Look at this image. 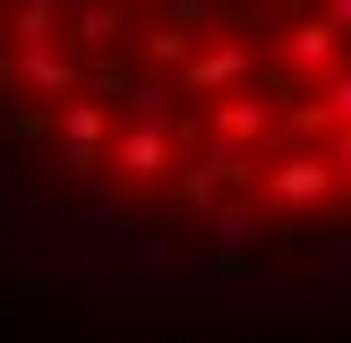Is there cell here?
I'll list each match as a JSON object with an SVG mask.
<instances>
[{"label": "cell", "instance_id": "3957f363", "mask_svg": "<svg viewBox=\"0 0 351 343\" xmlns=\"http://www.w3.org/2000/svg\"><path fill=\"white\" fill-rule=\"evenodd\" d=\"M26 86H51V95H60V86H69V60L43 51V43H26Z\"/></svg>", "mask_w": 351, "mask_h": 343}, {"label": "cell", "instance_id": "277c9868", "mask_svg": "<svg viewBox=\"0 0 351 343\" xmlns=\"http://www.w3.org/2000/svg\"><path fill=\"white\" fill-rule=\"evenodd\" d=\"M335 172H343V180H351V129H343V146H335Z\"/></svg>", "mask_w": 351, "mask_h": 343}, {"label": "cell", "instance_id": "6da1fadb", "mask_svg": "<svg viewBox=\"0 0 351 343\" xmlns=\"http://www.w3.org/2000/svg\"><path fill=\"white\" fill-rule=\"evenodd\" d=\"M326 189H335V163H326V154H283V163L266 172V198L274 206H317Z\"/></svg>", "mask_w": 351, "mask_h": 343}, {"label": "cell", "instance_id": "7a4b0ae2", "mask_svg": "<svg viewBox=\"0 0 351 343\" xmlns=\"http://www.w3.org/2000/svg\"><path fill=\"white\" fill-rule=\"evenodd\" d=\"M163 154H171V137H163V129H129V137H120V154H112V163L146 180V172H163Z\"/></svg>", "mask_w": 351, "mask_h": 343}]
</instances>
